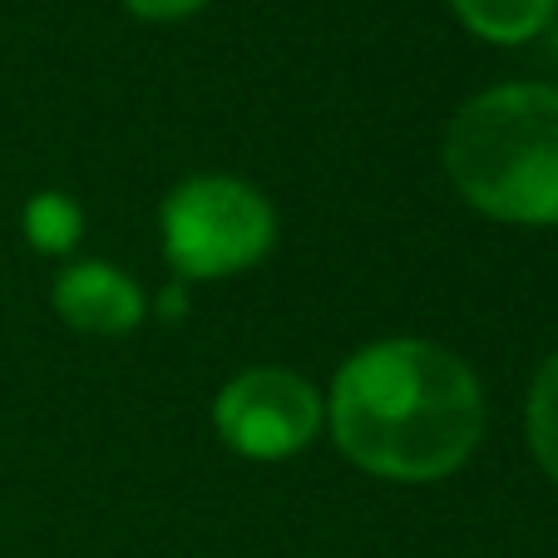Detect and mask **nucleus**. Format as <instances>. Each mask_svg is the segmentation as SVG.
<instances>
[{
    "instance_id": "nucleus-1",
    "label": "nucleus",
    "mask_w": 558,
    "mask_h": 558,
    "mask_svg": "<svg viewBox=\"0 0 558 558\" xmlns=\"http://www.w3.org/2000/svg\"><path fill=\"white\" fill-rule=\"evenodd\" d=\"M327 425L356 470L390 485H435L480 450L485 390L450 347L390 337L341 361Z\"/></svg>"
},
{
    "instance_id": "nucleus-2",
    "label": "nucleus",
    "mask_w": 558,
    "mask_h": 558,
    "mask_svg": "<svg viewBox=\"0 0 558 558\" xmlns=\"http://www.w3.org/2000/svg\"><path fill=\"white\" fill-rule=\"evenodd\" d=\"M445 173L474 213L519 228L558 222V85H495L445 129Z\"/></svg>"
},
{
    "instance_id": "nucleus-3",
    "label": "nucleus",
    "mask_w": 558,
    "mask_h": 558,
    "mask_svg": "<svg viewBox=\"0 0 558 558\" xmlns=\"http://www.w3.org/2000/svg\"><path fill=\"white\" fill-rule=\"evenodd\" d=\"M158 238L179 282H218L247 272L272 253L277 213L253 183L228 173H198L163 198Z\"/></svg>"
},
{
    "instance_id": "nucleus-4",
    "label": "nucleus",
    "mask_w": 558,
    "mask_h": 558,
    "mask_svg": "<svg viewBox=\"0 0 558 558\" xmlns=\"http://www.w3.org/2000/svg\"><path fill=\"white\" fill-rule=\"evenodd\" d=\"M327 401L306 376L282 366H253L232 376L213 401L222 445L243 460H292L322 435Z\"/></svg>"
},
{
    "instance_id": "nucleus-5",
    "label": "nucleus",
    "mask_w": 558,
    "mask_h": 558,
    "mask_svg": "<svg viewBox=\"0 0 558 558\" xmlns=\"http://www.w3.org/2000/svg\"><path fill=\"white\" fill-rule=\"evenodd\" d=\"M50 302L64 327L89 331V337H124L138 331L148 302L144 287L114 263H70L50 287Z\"/></svg>"
},
{
    "instance_id": "nucleus-6",
    "label": "nucleus",
    "mask_w": 558,
    "mask_h": 558,
    "mask_svg": "<svg viewBox=\"0 0 558 558\" xmlns=\"http://www.w3.org/2000/svg\"><path fill=\"white\" fill-rule=\"evenodd\" d=\"M460 25L489 45L538 40L558 21V0H450Z\"/></svg>"
},
{
    "instance_id": "nucleus-7",
    "label": "nucleus",
    "mask_w": 558,
    "mask_h": 558,
    "mask_svg": "<svg viewBox=\"0 0 558 558\" xmlns=\"http://www.w3.org/2000/svg\"><path fill=\"white\" fill-rule=\"evenodd\" d=\"M25 238H31L35 253L45 257H64L74 253V243H80V232H85V213H80V203L64 198V193H35L31 203H25Z\"/></svg>"
},
{
    "instance_id": "nucleus-8",
    "label": "nucleus",
    "mask_w": 558,
    "mask_h": 558,
    "mask_svg": "<svg viewBox=\"0 0 558 558\" xmlns=\"http://www.w3.org/2000/svg\"><path fill=\"white\" fill-rule=\"evenodd\" d=\"M529 445H534V460L544 464V474L558 485V351L538 366L534 386H529Z\"/></svg>"
},
{
    "instance_id": "nucleus-9",
    "label": "nucleus",
    "mask_w": 558,
    "mask_h": 558,
    "mask_svg": "<svg viewBox=\"0 0 558 558\" xmlns=\"http://www.w3.org/2000/svg\"><path fill=\"white\" fill-rule=\"evenodd\" d=\"M208 0H124V11L129 15H138V21H154V25H163V21H189V15H198Z\"/></svg>"
},
{
    "instance_id": "nucleus-10",
    "label": "nucleus",
    "mask_w": 558,
    "mask_h": 558,
    "mask_svg": "<svg viewBox=\"0 0 558 558\" xmlns=\"http://www.w3.org/2000/svg\"><path fill=\"white\" fill-rule=\"evenodd\" d=\"M158 312L169 316V322H179V316L189 312V282H179V277H173V282L163 287V296H158Z\"/></svg>"
}]
</instances>
